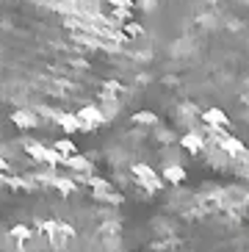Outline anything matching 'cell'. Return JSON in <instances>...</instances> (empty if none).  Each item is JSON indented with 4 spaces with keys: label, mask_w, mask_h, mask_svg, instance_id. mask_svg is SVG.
<instances>
[{
    "label": "cell",
    "mask_w": 249,
    "mask_h": 252,
    "mask_svg": "<svg viewBox=\"0 0 249 252\" xmlns=\"http://www.w3.org/2000/svg\"><path fill=\"white\" fill-rule=\"evenodd\" d=\"M153 56V0H0V114L31 133L100 130Z\"/></svg>",
    "instance_id": "6da1fadb"
},
{
    "label": "cell",
    "mask_w": 249,
    "mask_h": 252,
    "mask_svg": "<svg viewBox=\"0 0 249 252\" xmlns=\"http://www.w3.org/2000/svg\"><path fill=\"white\" fill-rule=\"evenodd\" d=\"M169 119L191 156L249 183V0H194L161 61Z\"/></svg>",
    "instance_id": "7a4b0ae2"
},
{
    "label": "cell",
    "mask_w": 249,
    "mask_h": 252,
    "mask_svg": "<svg viewBox=\"0 0 249 252\" xmlns=\"http://www.w3.org/2000/svg\"><path fill=\"white\" fill-rule=\"evenodd\" d=\"M0 252H127L122 194L66 139L0 141Z\"/></svg>",
    "instance_id": "3957f363"
},
{
    "label": "cell",
    "mask_w": 249,
    "mask_h": 252,
    "mask_svg": "<svg viewBox=\"0 0 249 252\" xmlns=\"http://www.w3.org/2000/svg\"><path fill=\"white\" fill-rule=\"evenodd\" d=\"M144 252H249V186L175 191L153 216Z\"/></svg>",
    "instance_id": "277c9868"
}]
</instances>
